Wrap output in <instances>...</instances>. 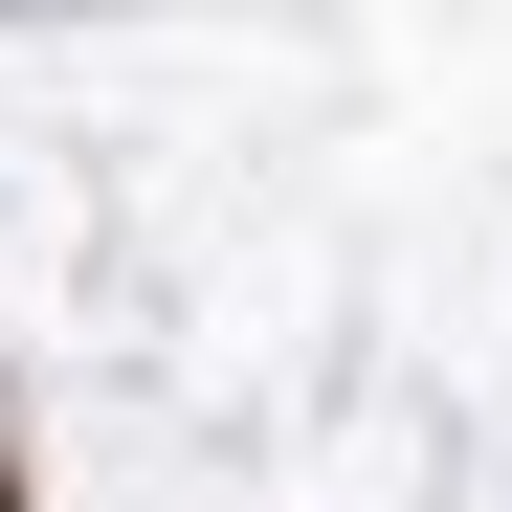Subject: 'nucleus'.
<instances>
[{
	"label": "nucleus",
	"instance_id": "nucleus-1",
	"mask_svg": "<svg viewBox=\"0 0 512 512\" xmlns=\"http://www.w3.org/2000/svg\"><path fill=\"white\" fill-rule=\"evenodd\" d=\"M0 512H23V468H0Z\"/></svg>",
	"mask_w": 512,
	"mask_h": 512
}]
</instances>
